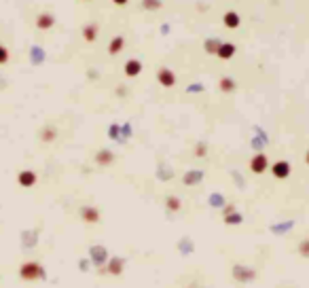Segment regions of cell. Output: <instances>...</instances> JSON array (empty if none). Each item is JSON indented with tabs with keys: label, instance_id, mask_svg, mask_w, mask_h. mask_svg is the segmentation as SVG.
I'll use <instances>...</instances> for the list:
<instances>
[{
	"label": "cell",
	"instance_id": "cell-17",
	"mask_svg": "<svg viewBox=\"0 0 309 288\" xmlns=\"http://www.w3.org/2000/svg\"><path fill=\"white\" fill-rule=\"evenodd\" d=\"M95 159H98V163H100V165H110L114 157H112V153H110V151H100Z\"/></svg>",
	"mask_w": 309,
	"mask_h": 288
},
{
	"label": "cell",
	"instance_id": "cell-13",
	"mask_svg": "<svg viewBox=\"0 0 309 288\" xmlns=\"http://www.w3.org/2000/svg\"><path fill=\"white\" fill-rule=\"evenodd\" d=\"M224 25H227V28H240V15H237V13H233V11H229L227 15H224Z\"/></svg>",
	"mask_w": 309,
	"mask_h": 288
},
{
	"label": "cell",
	"instance_id": "cell-4",
	"mask_svg": "<svg viewBox=\"0 0 309 288\" xmlns=\"http://www.w3.org/2000/svg\"><path fill=\"white\" fill-rule=\"evenodd\" d=\"M79 216H81L83 222H87V225H98L102 214H100V210L95 208V206H81Z\"/></svg>",
	"mask_w": 309,
	"mask_h": 288
},
{
	"label": "cell",
	"instance_id": "cell-8",
	"mask_svg": "<svg viewBox=\"0 0 309 288\" xmlns=\"http://www.w3.org/2000/svg\"><path fill=\"white\" fill-rule=\"evenodd\" d=\"M91 259H93V263L100 267V271L106 267L108 263V254H106V248H102V246H93L91 248Z\"/></svg>",
	"mask_w": 309,
	"mask_h": 288
},
{
	"label": "cell",
	"instance_id": "cell-15",
	"mask_svg": "<svg viewBox=\"0 0 309 288\" xmlns=\"http://www.w3.org/2000/svg\"><path fill=\"white\" fill-rule=\"evenodd\" d=\"M123 44H125L123 36H114V41L110 43V47H108V53H110V55H117L119 51L123 49Z\"/></svg>",
	"mask_w": 309,
	"mask_h": 288
},
{
	"label": "cell",
	"instance_id": "cell-22",
	"mask_svg": "<svg viewBox=\"0 0 309 288\" xmlns=\"http://www.w3.org/2000/svg\"><path fill=\"white\" fill-rule=\"evenodd\" d=\"M95 32H98V28H95V25H89V28L83 30V36H85V41H93V38H95Z\"/></svg>",
	"mask_w": 309,
	"mask_h": 288
},
{
	"label": "cell",
	"instance_id": "cell-26",
	"mask_svg": "<svg viewBox=\"0 0 309 288\" xmlns=\"http://www.w3.org/2000/svg\"><path fill=\"white\" fill-rule=\"evenodd\" d=\"M284 288H290V286H284Z\"/></svg>",
	"mask_w": 309,
	"mask_h": 288
},
{
	"label": "cell",
	"instance_id": "cell-14",
	"mask_svg": "<svg viewBox=\"0 0 309 288\" xmlns=\"http://www.w3.org/2000/svg\"><path fill=\"white\" fill-rule=\"evenodd\" d=\"M55 136H57V130H55V127H51V125L43 127V132H41V140H43V142H53Z\"/></svg>",
	"mask_w": 309,
	"mask_h": 288
},
{
	"label": "cell",
	"instance_id": "cell-1",
	"mask_svg": "<svg viewBox=\"0 0 309 288\" xmlns=\"http://www.w3.org/2000/svg\"><path fill=\"white\" fill-rule=\"evenodd\" d=\"M17 278L22 280V282H25V284H36V282L47 280V271H44L41 261L28 259V261H23V263L17 267Z\"/></svg>",
	"mask_w": 309,
	"mask_h": 288
},
{
	"label": "cell",
	"instance_id": "cell-16",
	"mask_svg": "<svg viewBox=\"0 0 309 288\" xmlns=\"http://www.w3.org/2000/svg\"><path fill=\"white\" fill-rule=\"evenodd\" d=\"M53 23H55V19L51 17V15H41V17L36 19V25H38L41 30H47V28H51Z\"/></svg>",
	"mask_w": 309,
	"mask_h": 288
},
{
	"label": "cell",
	"instance_id": "cell-5",
	"mask_svg": "<svg viewBox=\"0 0 309 288\" xmlns=\"http://www.w3.org/2000/svg\"><path fill=\"white\" fill-rule=\"evenodd\" d=\"M269 170H271L273 178H278V180H286V178L290 176V172H292V165L288 163L286 159H280V161H275Z\"/></svg>",
	"mask_w": 309,
	"mask_h": 288
},
{
	"label": "cell",
	"instance_id": "cell-18",
	"mask_svg": "<svg viewBox=\"0 0 309 288\" xmlns=\"http://www.w3.org/2000/svg\"><path fill=\"white\" fill-rule=\"evenodd\" d=\"M243 219H242V214H237V212H231V214H224V225H240Z\"/></svg>",
	"mask_w": 309,
	"mask_h": 288
},
{
	"label": "cell",
	"instance_id": "cell-12",
	"mask_svg": "<svg viewBox=\"0 0 309 288\" xmlns=\"http://www.w3.org/2000/svg\"><path fill=\"white\" fill-rule=\"evenodd\" d=\"M297 254L301 259L309 261V238H303V240L297 242Z\"/></svg>",
	"mask_w": 309,
	"mask_h": 288
},
{
	"label": "cell",
	"instance_id": "cell-23",
	"mask_svg": "<svg viewBox=\"0 0 309 288\" xmlns=\"http://www.w3.org/2000/svg\"><path fill=\"white\" fill-rule=\"evenodd\" d=\"M6 60H9V51H6V47H2V44H0V66H2V64H6Z\"/></svg>",
	"mask_w": 309,
	"mask_h": 288
},
{
	"label": "cell",
	"instance_id": "cell-7",
	"mask_svg": "<svg viewBox=\"0 0 309 288\" xmlns=\"http://www.w3.org/2000/svg\"><path fill=\"white\" fill-rule=\"evenodd\" d=\"M36 180H38V176H36V172H32V170H22L17 174V182H19V187H23V189L34 187Z\"/></svg>",
	"mask_w": 309,
	"mask_h": 288
},
{
	"label": "cell",
	"instance_id": "cell-20",
	"mask_svg": "<svg viewBox=\"0 0 309 288\" xmlns=\"http://www.w3.org/2000/svg\"><path fill=\"white\" fill-rule=\"evenodd\" d=\"M203 178V172H195V174H186L184 176V184H197Z\"/></svg>",
	"mask_w": 309,
	"mask_h": 288
},
{
	"label": "cell",
	"instance_id": "cell-24",
	"mask_svg": "<svg viewBox=\"0 0 309 288\" xmlns=\"http://www.w3.org/2000/svg\"><path fill=\"white\" fill-rule=\"evenodd\" d=\"M114 4H127V0H112Z\"/></svg>",
	"mask_w": 309,
	"mask_h": 288
},
{
	"label": "cell",
	"instance_id": "cell-19",
	"mask_svg": "<svg viewBox=\"0 0 309 288\" xmlns=\"http://www.w3.org/2000/svg\"><path fill=\"white\" fill-rule=\"evenodd\" d=\"M221 89H222V91H227V93H231L235 89V81L229 79V76H224V79H221Z\"/></svg>",
	"mask_w": 309,
	"mask_h": 288
},
{
	"label": "cell",
	"instance_id": "cell-9",
	"mask_svg": "<svg viewBox=\"0 0 309 288\" xmlns=\"http://www.w3.org/2000/svg\"><path fill=\"white\" fill-rule=\"evenodd\" d=\"M157 81L163 87H174V85H176V76H174V72L170 68H161L159 74H157Z\"/></svg>",
	"mask_w": 309,
	"mask_h": 288
},
{
	"label": "cell",
	"instance_id": "cell-25",
	"mask_svg": "<svg viewBox=\"0 0 309 288\" xmlns=\"http://www.w3.org/2000/svg\"><path fill=\"white\" fill-rule=\"evenodd\" d=\"M305 163H307V165H309V151H307V153H305Z\"/></svg>",
	"mask_w": 309,
	"mask_h": 288
},
{
	"label": "cell",
	"instance_id": "cell-11",
	"mask_svg": "<svg viewBox=\"0 0 309 288\" xmlns=\"http://www.w3.org/2000/svg\"><path fill=\"white\" fill-rule=\"evenodd\" d=\"M140 72H142V64H140L138 60H130L125 64V74L130 76V79H133V76H138Z\"/></svg>",
	"mask_w": 309,
	"mask_h": 288
},
{
	"label": "cell",
	"instance_id": "cell-21",
	"mask_svg": "<svg viewBox=\"0 0 309 288\" xmlns=\"http://www.w3.org/2000/svg\"><path fill=\"white\" fill-rule=\"evenodd\" d=\"M167 210H170V212H178L180 210V199L178 197H167Z\"/></svg>",
	"mask_w": 309,
	"mask_h": 288
},
{
	"label": "cell",
	"instance_id": "cell-3",
	"mask_svg": "<svg viewBox=\"0 0 309 288\" xmlns=\"http://www.w3.org/2000/svg\"><path fill=\"white\" fill-rule=\"evenodd\" d=\"M123 269H125V261L121 259V257H112V259H108L106 267H104V269H102L100 273H106V276L119 278L121 273H123Z\"/></svg>",
	"mask_w": 309,
	"mask_h": 288
},
{
	"label": "cell",
	"instance_id": "cell-10",
	"mask_svg": "<svg viewBox=\"0 0 309 288\" xmlns=\"http://www.w3.org/2000/svg\"><path fill=\"white\" fill-rule=\"evenodd\" d=\"M233 53H235V44H231V43H222V44H218V49H216V55L222 57V60H231Z\"/></svg>",
	"mask_w": 309,
	"mask_h": 288
},
{
	"label": "cell",
	"instance_id": "cell-2",
	"mask_svg": "<svg viewBox=\"0 0 309 288\" xmlns=\"http://www.w3.org/2000/svg\"><path fill=\"white\" fill-rule=\"evenodd\" d=\"M233 280L240 284H250L254 282L256 278H259V271L254 269V267H248V265H233Z\"/></svg>",
	"mask_w": 309,
	"mask_h": 288
},
{
	"label": "cell",
	"instance_id": "cell-6",
	"mask_svg": "<svg viewBox=\"0 0 309 288\" xmlns=\"http://www.w3.org/2000/svg\"><path fill=\"white\" fill-rule=\"evenodd\" d=\"M269 159H267V155L265 153H256V155L250 159V170L254 172V174H265V172L269 170Z\"/></svg>",
	"mask_w": 309,
	"mask_h": 288
}]
</instances>
